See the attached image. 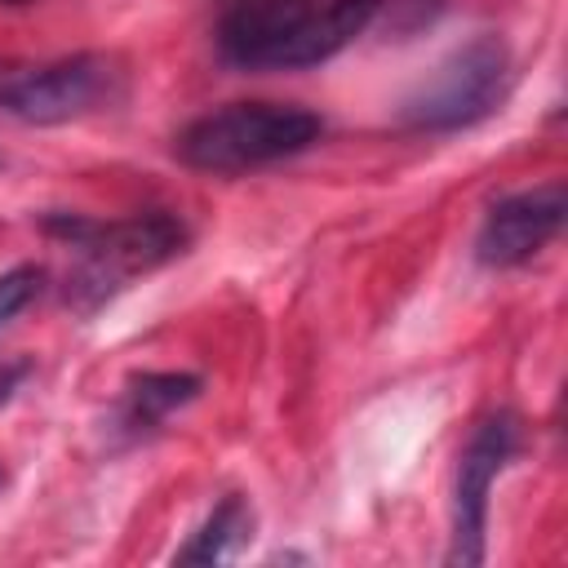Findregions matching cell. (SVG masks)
<instances>
[{
  "mask_svg": "<svg viewBox=\"0 0 568 568\" xmlns=\"http://www.w3.org/2000/svg\"><path fill=\"white\" fill-rule=\"evenodd\" d=\"M382 0H235L217 22V49L240 71H302L337 58Z\"/></svg>",
  "mask_w": 568,
  "mask_h": 568,
  "instance_id": "6da1fadb",
  "label": "cell"
},
{
  "mask_svg": "<svg viewBox=\"0 0 568 568\" xmlns=\"http://www.w3.org/2000/svg\"><path fill=\"white\" fill-rule=\"evenodd\" d=\"M44 231L75 248V266L67 275V306L80 315H93L102 302H111L138 275L160 271L164 262H173L186 248V226L164 209L129 213L115 222L49 213Z\"/></svg>",
  "mask_w": 568,
  "mask_h": 568,
  "instance_id": "7a4b0ae2",
  "label": "cell"
},
{
  "mask_svg": "<svg viewBox=\"0 0 568 568\" xmlns=\"http://www.w3.org/2000/svg\"><path fill=\"white\" fill-rule=\"evenodd\" d=\"M324 138V120L293 102H231L195 115L173 151L200 173H248L275 160L302 155Z\"/></svg>",
  "mask_w": 568,
  "mask_h": 568,
  "instance_id": "3957f363",
  "label": "cell"
},
{
  "mask_svg": "<svg viewBox=\"0 0 568 568\" xmlns=\"http://www.w3.org/2000/svg\"><path fill=\"white\" fill-rule=\"evenodd\" d=\"M129 71L111 53H71L40 67H0V115L22 124H67L115 106Z\"/></svg>",
  "mask_w": 568,
  "mask_h": 568,
  "instance_id": "277c9868",
  "label": "cell"
},
{
  "mask_svg": "<svg viewBox=\"0 0 568 568\" xmlns=\"http://www.w3.org/2000/svg\"><path fill=\"white\" fill-rule=\"evenodd\" d=\"M510 93V49L497 36H475L453 49L404 102V124L422 133H453L488 120Z\"/></svg>",
  "mask_w": 568,
  "mask_h": 568,
  "instance_id": "5b68a950",
  "label": "cell"
},
{
  "mask_svg": "<svg viewBox=\"0 0 568 568\" xmlns=\"http://www.w3.org/2000/svg\"><path fill=\"white\" fill-rule=\"evenodd\" d=\"M519 448V417L515 413H488L475 435L466 439L457 457V479H453V546L448 564L475 568L484 564V532H488V493L506 462Z\"/></svg>",
  "mask_w": 568,
  "mask_h": 568,
  "instance_id": "8992f818",
  "label": "cell"
},
{
  "mask_svg": "<svg viewBox=\"0 0 568 568\" xmlns=\"http://www.w3.org/2000/svg\"><path fill=\"white\" fill-rule=\"evenodd\" d=\"M564 217H568L564 182H541V186L501 195L484 213V226H479V240H475V257L484 266H493V271L524 266L564 231Z\"/></svg>",
  "mask_w": 568,
  "mask_h": 568,
  "instance_id": "52a82bcc",
  "label": "cell"
},
{
  "mask_svg": "<svg viewBox=\"0 0 568 568\" xmlns=\"http://www.w3.org/2000/svg\"><path fill=\"white\" fill-rule=\"evenodd\" d=\"M204 390L200 373H178V368H146V373H133L120 390V430L129 435H146L155 430L169 413L186 408L195 395Z\"/></svg>",
  "mask_w": 568,
  "mask_h": 568,
  "instance_id": "ba28073f",
  "label": "cell"
},
{
  "mask_svg": "<svg viewBox=\"0 0 568 568\" xmlns=\"http://www.w3.org/2000/svg\"><path fill=\"white\" fill-rule=\"evenodd\" d=\"M248 537H253V506L248 497L226 493L173 559L178 564H226L248 546Z\"/></svg>",
  "mask_w": 568,
  "mask_h": 568,
  "instance_id": "9c48e42d",
  "label": "cell"
},
{
  "mask_svg": "<svg viewBox=\"0 0 568 568\" xmlns=\"http://www.w3.org/2000/svg\"><path fill=\"white\" fill-rule=\"evenodd\" d=\"M40 288H44V271H40V266L22 262V266L4 271V275H0V324H9L18 311H27Z\"/></svg>",
  "mask_w": 568,
  "mask_h": 568,
  "instance_id": "30bf717a",
  "label": "cell"
},
{
  "mask_svg": "<svg viewBox=\"0 0 568 568\" xmlns=\"http://www.w3.org/2000/svg\"><path fill=\"white\" fill-rule=\"evenodd\" d=\"M27 377H31V359H0V408L22 390Z\"/></svg>",
  "mask_w": 568,
  "mask_h": 568,
  "instance_id": "8fae6325",
  "label": "cell"
},
{
  "mask_svg": "<svg viewBox=\"0 0 568 568\" xmlns=\"http://www.w3.org/2000/svg\"><path fill=\"white\" fill-rule=\"evenodd\" d=\"M0 4H36V0H0Z\"/></svg>",
  "mask_w": 568,
  "mask_h": 568,
  "instance_id": "7c38bea8",
  "label": "cell"
},
{
  "mask_svg": "<svg viewBox=\"0 0 568 568\" xmlns=\"http://www.w3.org/2000/svg\"><path fill=\"white\" fill-rule=\"evenodd\" d=\"M0 484H4V470H0Z\"/></svg>",
  "mask_w": 568,
  "mask_h": 568,
  "instance_id": "4fadbf2b",
  "label": "cell"
}]
</instances>
